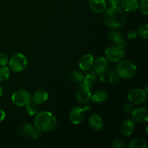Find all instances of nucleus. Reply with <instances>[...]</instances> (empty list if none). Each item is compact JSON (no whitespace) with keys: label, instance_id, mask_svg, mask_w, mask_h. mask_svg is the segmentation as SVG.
I'll list each match as a JSON object with an SVG mask.
<instances>
[{"label":"nucleus","instance_id":"f257e3e1","mask_svg":"<svg viewBox=\"0 0 148 148\" xmlns=\"http://www.w3.org/2000/svg\"><path fill=\"white\" fill-rule=\"evenodd\" d=\"M104 12V22L111 28H120L126 23L124 11L119 6H111Z\"/></svg>","mask_w":148,"mask_h":148},{"label":"nucleus","instance_id":"f03ea898","mask_svg":"<svg viewBox=\"0 0 148 148\" xmlns=\"http://www.w3.org/2000/svg\"><path fill=\"white\" fill-rule=\"evenodd\" d=\"M35 127L40 132H49L54 130L57 125V119L52 113L42 111L36 114L34 120Z\"/></svg>","mask_w":148,"mask_h":148},{"label":"nucleus","instance_id":"7ed1b4c3","mask_svg":"<svg viewBox=\"0 0 148 148\" xmlns=\"http://www.w3.org/2000/svg\"><path fill=\"white\" fill-rule=\"evenodd\" d=\"M116 73L123 79H132L137 74V66L132 62L121 60L116 65Z\"/></svg>","mask_w":148,"mask_h":148},{"label":"nucleus","instance_id":"20e7f679","mask_svg":"<svg viewBox=\"0 0 148 148\" xmlns=\"http://www.w3.org/2000/svg\"><path fill=\"white\" fill-rule=\"evenodd\" d=\"M9 64L10 69L18 73L23 72L27 67V59L23 53H17L12 56Z\"/></svg>","mask_w":148,"mask_h":148},{"label":"nucleus","instance_id":"39448f33","mask_svg":"<svg viewBox=\"0 0 148 148\" xmlns=\"http://www.w3.org/2000/svg\"><path fill=\"white\" fill-rule=\"evenodd\" d=\"M12 102L17 106H25L32 101V95L26 90H18L12 95Z\"/></svg>","mask_w":148,"mask_h":148},{"label":"nucleus","instance_id":"423d86ee","mask_svg":"<svg viewBox=\"0 0 148 148\" xmlns=\"http://www.w3.org/2000/svg\"><path fill=\"white\" fill-rule=\"evenodd\" d=\"M90 108V106H85L84 108L80 106H75L71 110L69 113V120L73 124H79L84 121L85 112Z\"/></svg>","mask_w":148,"mask_h":148},{"label":"nucleus","instance_id":"0eeeda50","mask_svg":"<svg viewBox=\"0 0 148 148\" xmlns=\"http://www.w3.org/2000/svg\"><path fill=\"white\" fill-rule=\"evenodd\" d=\"M147 92H146L144 90L133 89L129 92L128 100L131 103L135 104V105H140L144 103L147 100Z\"/></svg>","mask_w":148,"mask_h":148},{"label":"nucleus","instance_id":"6e6552de","mask_svg":"<svg viewBox=\"0 0 148 148\" xmlns=\"http://www.w3.org/2000/svg\"><path fill=\"white\" fill-rule=\"evenodd\" d=\"M105 55L107 59L114 63H116L121 61L124 56V49H121L119 46H112L108 47L106 50Z\"/></svg>","mask_w":148,"mask_h":148},{"label":"nucleus","instance_id":"1a4fd4ad","mask_svg":"<svg viewBox=\"0 0 148 148\" xmlns=\"http://www.w3.org/2000/svg\"><path fill=\"white\" fill-rule=\"evenodd\" d=\"M92 92L90 88L85 86V85H80L76 92V99L79 103L88 104L90 101Z\"/></svg>","mask_w":148,"mask_h":148},{"label":"nucleus","instance_id":"9d476101","mask_svg":"<svg viewBox=\"0 0 148 148\" xmlns=\"http://www.w3.org/2000/svg\"><path fill=\"white\" fill-rule=\"evenodd\" d=\"M131 115L134 122L143 124L148 121V111L145 107H139L133 109Z\"/></svg>","mask_w":148,"mask_h":148},{"label":"nucleus","instance_id":"9b49d317","mask_svg":"<svg viewBox=\"0 0 148 148\" xmlns=\"http://www.w3.org/2000/svg\"><path fill=\"white\" fill-rule=\"evenodd\" d=\"M108 37L111 41L115 43L116 46H119L121 49H124L127 45V41L124 38L122 33L117 30H114L110 32L108 35Z\"/></svg>","mask_w":148,"mask_h":148},{"label":"nucleus","instance_id":"f8f14e48","mask_svg":"<svg viewBox=\"0 0 148 148\" xmlns=\"http://www.w3.org/2000/svg\"><path fill=\"white\" fill-rule=\"evenodd\" d=\"M89 7L93 12L101 14L107 9V4L105 0H90Z\"/></svg>","mask_w":148,"mask_h":148},{"label":"nucleus","instance_id":"ddd939ff","mask_svg":"<svg viewBox=\"0 0 148 148\" xmlns=\"http://www.w3.org/2000/svg\"><path fill=\"white\" fill-rule=\"evenodd\" d=\"M107 66H108V62L106 59L103 56H98V58L94 59L92 67H93V71L96 74L100 75L103 73L107 69Z\"/></svg>","mask_w":148,"mask_h":148},{"label":"nucleus","instance_id":"4468645a","mask_svg":"<svg viewBox=\"0 0 148 148\" xmlns=\"http://www.w3.org/2000/svg\"><path fill=\"white\" fill-rule=\"evenodd\" d=\"M94 58L91 54H85L80 59L79 66L83 72H88L92 67Z\"/></svg>","mask_w":148,"mask_h":148},{"label":"nucleus","instance_id":"2eb2a0df","mask_svg":"<svg viewBox=\"0 0 148 148\" xmlns=\"http://www.w3.org/2000/svg\"><path fill=\"white\" fill-rule=\"evenodd\" d=\"M88 124L92 130L98 132L103 127L102 118L96 114H92L88 119Z\"/></svg>","mask_w":148,"mask_h":148},{"label":"nucleus","instance_id":"dca6fc26","mask_svg":"<svg viewBox=\"0 0 148 148\" xmlns=\"http://www.w3.org/2000/svg\"><path fill=\"white\" fill-rule=\"evenodd\" d=\"M135 129V124L132 119H127L124 121L120 127V131L121 134L125 137H129L131 135L134 131Z\"/></svg>","mask_w":148,"mask_h":148},{"label":"nucleus","instance_id":"f3484780","mask_svg":"<svg viewBox=\"0 0 148 148\" xmlns=\"http://www.w3.org/2000/svg\"><path fill=\"white\" fill-rule=\"evenodd\" d=\"M121 8L127 12H133L139 8V3L137 0H121Z\"/></svg>","mask_w":148,"mask_h":148},{"label":"nucleus","instance_id":"a211bd4d","mask_svg":"<svg viewBox=\"0 0 148 148\" xmlns=\"http://www.w3.org/2000/svg\"><path fill=\"white\" fill-rule=\"evenodd\" d=\"M32 99L34 103L36 105H41L46 103L49 99V94L43 90H38L34 93Z\"/></svg>","mask_w":148,"mask_h":148},{"label":"nucleus","instance_id":"6ab92c4d","mask_svg":"<svg viewBox=\"0 0 148 148\" xmlns=\"http://www.w3.org/2000/svg\"><path fill=\"white\" fill-rule=\"evenodd\" d=\"M107 98H108V95L105 91L103 90L96 91L93 94H92V96H91V100L97 104L103 103L106 101Z\"/></svg>","mask_w":148,"mask_h":148},{"label":"nucleus","instance_id":"aec40b11","mask_svg":"<svg viewBox=\"0 0 148 148\" xmlns=\"http://www.w3.org/2000/svg\"><path fill=\"white\" fill-rule=\"evenodd\" d=\"M89 72V71H88ZM97 77V74L95 73L94 71H90V70L89 73L87 75L84 76L83 80V85H85V86L88 87V88H90L91 87L93 86V85L95 84V80H96Z\"/></svg>","mask_w":148,"mask_h":148},{"label":"nucleus","instance_id":"412c9836","mask_svg":"<svg viewBox=\"0 0 148 148\" xmlns=\"http://www.w3.org/2000/svg\"><path fill=\"white\" fill-rule=\"evenodd\" d=\"M35 130H36V127L28 123H25L20 126V132L24 137H31Z\"/></svg>","mask_w":148,"mask_h":148},{"label":"nucleus","instance_id":"4be33fe9","mask_svg":"<svg viewBox=\"0 0 148 148\" xmlns=\"http://www.w3.org/2000/svg\"><path fill=\"white\" fill-rule=\"evenodd\" d=\"M128 147L130 148H145L146 143L142 138H134L129 143Z\"/></svg>","mask_w":148,"mask_h":148},{"label":"nucleus","instance_id":"5701e85b","mask_svg":"<svg viewBox=\"0 0 148 148\" xmlns=\"http://www.w3.org/2000/svg\"><path fill=\"white\" fill-rule=\"evenodd\" d=\"M69 77L71 79H72L73 81L76 82H79L81 83L82 82L84 78V75L80 72H78V71H72L69 73Z\"/></svg>","mask_w":148,"mask_h":148},{"label":"nucleus","instance_id":"b1692460","mask_svg":"<svg viewBox=\"0 0 148 148\" xmlns=\"http://www.w3.org/2000/svg\"><path fill=\"white\" fill-rule=\"evenodd\" d=\"M10 75V68L6 66L0 67V82H4L8 79Z\"/></svg>","mask_w":148,"mask_h":148},{"label":"nucleus","instance_id":"393cba45","mask_svg":"<svg viewBox=\"0 0 148 148\" xmlns=\"http://www.w3.org/2000/svg\"><path fill=\"white\" fill-rule=\"evenodd\" d=\"M26 106V112L27 113L29 116H35L38 114V108L37 105L34 103H31L27 104Z\"/></svg>","mask_w":148,"mask_h":148},{"label":"nucleus","instance_id":"a878e982","mask_svg":"<svg viewBox=\"0 0 148 148\" xmlns=\"http://www.w3.org/2000/svg\"><path fill=\"white\" fill-rule=\"evenodd\" d=\"M114 72H115V70L113 69L112 68L107 67V69H106L103 73L100 74V80H101V82H106V81L108 79V78H109V77L111 76V74Z\"/></svg>","mask_w":148,"mask_h":148},{"label":"nucleus","instance_id":"bb28decb","mask_svg":"<svg viewBox=\"0 0 148 148\" xmlns=\"http://www.w3.org/2000/svg\"><path fill=\"white\" fill-rule=\"evenodd\" d=\"M137 34L143 38H147L148 37V25L147 24L143 25L140 26L139 27L138 30H137Z\"/></svg>","mask_w":148,"mask_h":148},{"label":"nucleus","instance_id":"cd10ccee","mask_svg":"<svg viewBox=\"0 0 148 148\" xmlns=\"http://www.w3.org/2000/svg\"><path fill=\"white\" fill-rule=\"evenodd\" d=\"M139 8L143 14L147 15L148 13V0H140Z\"/></svg>","mask_w":148,"mask_h":148},{"label":"nucleus","instance_id":"c85d7f7f","mask_svg":"<svg viewBox=\"0 0 148 148\" xmlns=\"http://www.w3.org/2000/svg\"><path fill=\"white\" fill-rule=\"evenodd\" d=\"M122 111L127 115H131L132 112L133 111V106L131 103H126L123 105L122 106Z\"/></svg>","mask_w":148,"mask_h":148},{"label":"nucleus","instance_id":"c756f323","mask_svg":"<svg viewBox=\"0 0 148 148\" xmlns=\"http://www.w3.org/2000/svg\"><path fill=\"white\" fill-rule=\"evenodd\" d=\"M108 80H109L110 83H111L112 85H116L120 82V77L116 73V72H114L109 77Z\"/></svg>","mask_w":148,"mask_h":148},{"label":"nucleus","instance_id":"7c9ffc66","mask_svg":"<svg viewBox=\"0 0 148 148\" xmlns=\"http://www.w3.org/2000/svg\"><path fill=\"white\" fill-rule=\"evenodd\" d=\"M9 62L8 56L5 53L0 52V66H6Z\"/></svg>","mask_w":148,"mask_h":148},{"label":"nucleus","instance_id":"2f4dec72","mask_svg":"<svg viewBox=\"0 0 148 148\" xmlns=\"http://www.w3.org/2000/svg\"><path fill=\"white\" fill-rule=\"evenodd\" d=\"M112 147L116 148H125L126 145L123 140H120V139H116L113 141Z\"/></svg>","mask_w":148,"mask_h":148},{"label":"nucleus","instance_id":"473e14b6","mask_svg":"<svg viewBox=\"0 0 148 148\" xmlns=\"http://www.w3.org/2000/svg\"><path fill=\"white\" fill-rule=\"evenodd\" d=\"M137 36V33L136 30H129L127 33V36L129 39H131V40H133V39L135 38Z\"/></svg>","mask_w":148,"mask_h":148},{"label":"nucleus","instance_id":"72a5a7b5","mask_svg":"<svg viewBox=\"0 0 148 148\" xmlns=\"http://www.w3.org/2000/svg\"><path fill=\"white\" fill-rule=\"evenodd\" d=\"M40 132H40V130L36 128V130H35L34 132H33V134L31 135V137L33 139H34V140H36V139H38L39 137H40Z\"/></svg>","mask_w":148,"mask_h":148},{"label":"nucleus","instance_id":"f704fd0d","mask_svg":"<svg viewBox=\"0 0 148 148\" xmlns=\"http://www.w3.org/2000/svg\"><path fill=\"white\" fill-rule=\"evenodd\" d=\"M107 1L111 6H118L121 0H107Z\"/></svg>","mask_w":148,"mask_h":148},{"label":"nucleus","instance_id":"c9c22d12","mask_svg":"<svg viewBox=\"0 0 148 148\" xmlns=\"http://www.w3.org/2000/svg\"><path fill=\"white\" fill-rule=\"evenodd\" d=\"M6 116V114L3 110L0 109V122L2 121H4V119H5Z\"/></svg>","mask_w":148,"mask_h":148},{"label":"nucleus","instance_id":"e433bc0d","mask_svg":"<svg viewBox=\"0 0 148 148\" xmlns=\"http://www.w3.org/2000/svg\"><path fill=\"white\" fill-rule=\"evenodd\" d=\"M3 93H4V90H3L2 87L0 86V97L2 96Z\"/></svg>","mask_w":148,"mask_h":148},{"label":"nucleus","instance_id":"4c0bfd02","mask_svg":"<svg viewBox=\"0 0 148 148\" xmlns=\"http://www.w3.org/2000/svg\"><path fill=\"white\" fill-rule=\"evenodd\" d=\"M146 134H147V127H146Z\"/></svg>","mask_w":148,"mask_h":148}]
</instances>
